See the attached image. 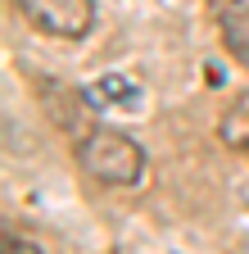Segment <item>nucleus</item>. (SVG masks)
<instances>
[{"label": "nucleus", "mask_w": 249, "mask_h": 254, "mask_svg": "<svg viewBox=\"0 0 249 254\" xmlns=\"http://www.w3.org/2000/svg\"><path fill=\"white\" fill-rule=\"evenodd\" d=\"M77 159L86 177H96L104 186H136L141 168H145V150L127 136V132H113V127H96L77 141Z\"/></svg>", "instance_id": "f257e3e1"}, {"label": "nucleus", "mask_w": 249, "mask_h": 254, "mask_svg": "<svg viewBox=\"0 0 249 254\" xmlns=\"http://www.w3.org/2000/svg\"><path fill=\"white\" fill-rule=\"evenodd\" d=\"M14 5L37 32L59 41H82L96 27V0H14Z\"/></svg>", "instance_id": "f03ea898"}, {"label": "nucleus", "mask_w": 249, "mask_h": 254, "mask_svg": "<svg viewBox=\"0 0 249 254\" xmlns=\"http://www.w3.org/2000/svg\"><path fill=\"white\" fill-rule=\"evenodd\" d=\"M86 100H96V109H104V105L132 109V105H141V82L136 77H122V73H104L96 86L86 91Z\"/></svg>", "instance_id": "7ed1b4c3"}, {"label": "nucleus", "mask_w": 249, "mask_h": 254, "mask_svg": "<svg viewBox=\"0 0 249 254\" xmlns=\"http://www.w3.org/2000/svg\"><path fill=\"white\" fill-rule=\"evenodd\" d=\"M217 132H222V141L240 154H249V91L236 95V105L222 114V123H217Z\"/></svg>", "instance_id": "20e7f679"}, {"label": "nucleus", "mask_w": 249, "mask_h": 254, "mask_svg": "<svg viewBox=\"0 0 249 254\" xmlns=\"http://www.w3.org/2000/svg\"><path fill=\"white\" fill-rule=\"evenodd\" d=\"M222 23V41H227V50L249 68V18H217Z\"/></svg>", "instance_id": "39448f33"}, {"label": "nucleus", "mask_w": 249, "mask_h": 254, "mask_svg": "<svg viewBox=\"0 0 249 254\" xmlns=\"http://www.w3.org/2000/svg\"><path fill=\"white\" fill-rule=\"evenodd\" d=\"M217 18H249V0H204Z\"/></svg>", "instance_id": "423d86ee"}, {"label": "nucleus", "mask_w": 249, "mask_h": 254, "mask_svg": "<svg viewBox=\"0 0 249 254\" xmlns=\"http://www.w3.org/2000/svg\"><path fill=\"white\" fill-rule=\"evenodd\" d=\"M0 254H41V250L27 236H5V250H0Z\"/></svg>", "instance_id": "0eeeda50"}]
</instances>
